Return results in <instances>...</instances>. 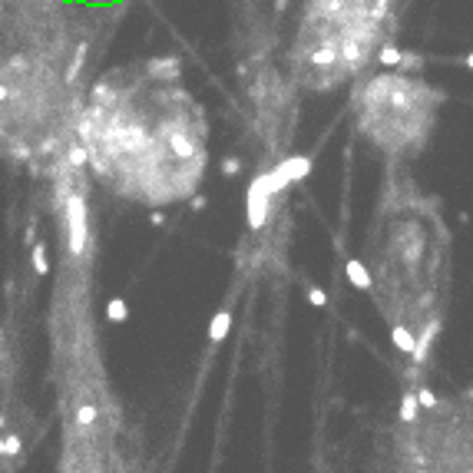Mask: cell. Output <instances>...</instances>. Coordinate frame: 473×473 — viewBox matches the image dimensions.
<instances>
[{
	"mask_svg": "<svg viewBox=\"0 0 473 473\" xmlns=\"http://www.w3.org/2000/svg\"><path fill=\"white\" fill-rule=\"evenodd\" d=\"M66 232H70V252L83 255L90 242V222H86V202L80 192H70L66 199Z\"/></svg>",
	"mask_w": 473,
	"mask_h": 473,
	"instance_id": "6da1fadb",
	"label": "cell"
},
{
	"mask_svg": "<svg viewBox=\"0 0 473 473\" xmlns=\"http://www.w3.org/2000/svg\"><path fill=\"white\" fill-rule=\"evenodd\" d=\"M271 199H275V189H271V175H268V172L255 175V179H252V186H248V226H252V228H262V226H265Z\"/></svg>",
	"mask_w": 473,
	"mask_h": 473,
	"instance_id": "7a4b0ae2",
	"label": "cell"
},
{
	"mask_svg": "<svg viewBox=\"0 0 473 473\" xmlns=\"http://www.w3.org/2000/svg\"><path fill=\"white\" fill-rule=\"evenodd\" d=\"M308 172H311V159H308V156H288V159H284V162H278L275 169H268L275 195H278L282 189H288L295 179H304Z\"/></svg>",
	"mask_w": 473,
	"mask_h": 473,
	"instance_id": "3957f363",
	"label": "cell"
},
{
	"mask_svg": "<svg viewBox=\"0 0 473 473\" xmlns=\"http://www.w3.org/2000/svg\"><path fill=\"white\" fill-rule=\"evenodd\" d=\"M391 341H394V348L404 351V354H411V358L417 354V338L407 324H394V328H391Z\"/></svg>",
	"mask_w": 473,
	"mask_h": 473,
	"instance_id": "277c9868",
	"label": "cell"
},
{
	"mask_svg": "<svg viewBox=\"0 0 473 473\" xmlns=\"http://www.w3.org/2000/svg\"><path fill=\"white\" fill-rule=\"evenodd\" d=\"M228 328H232V311L222 308V311L212 318V324H208V341H212V344H219V341L228 335Z\"/></svg>",
	"mask_w": 473,
	"mask_h": 473,
	"instance_id": "5b68a950",
	"label": "cell"
},
{
	"mask_svg": "<svg viewBox=\"0 0 473 473\" xmlns=\"http://www.w3.org/2000/svg\"><path fill=\"white\" fill-rule=\"evenodd\" d=\"M348 278H351V284L354 288H371V271H367V265L364 262H358V258H348Z\"/></svg>",
	"mask_w": 473,
	"mask_h": 473,
	"instance_id": "8992f818",
	"label": "cell"
},
{
	"mask_svg": "<svg viewBox=\"0 0 473 473\" xmlns=\"http://www.w3.org/2000/svg\"><path fill=\"white\" fill-rule=\"evenodd\" d=\"M149 73L159 76V80H175L179 76V60H152Z\"/></svg>",
	"mask_w": 473,
	"mask_h": 473,
	"instance_id": "52a82bcc",
	"label": "cell"
},
{
	"mask_svg": "<svg viewBox=\"0 0 473 473\" xmlns=\"http://www.w3.org/2000/svg\"><path fill=\"white\" fill-rule=\"evenodd\" d=\"M417 404H420L417 394H404V400H400V420L404 424H414L417 420Z\"/></svg>",
	"mask_w": 473,
	"mask_h": 473,
	"instance_id": "ba28073f",
	"label": "cell"
},
{
	"mask_svg": "<svg viewBox=\"0 0 473 473\" xmlns=\"http://www.w3.org/2000/svg\"><path fill=\"white\" fill-rule=\"evenodd\" d=\"M106 318H110V322H126V318H130L126 302H123V298H110V304H106Z\"/></svg>",
	"mask_w": 473,
	"mask_h": 473,
	"instance_id": "9c48e42d",
	"label": "cell"
},
{
	"mask_svg": "<svg viewBox=\"0 0 473 473\" xmlns=\"http://www.w3.org/2000/svg\"><path fill=\"white\" fill-rule=\"evenodd\" d=\"M34 268H37V275H47V271H50V258H47V245H34Z\"/></svg>",
	"mask_w": 473,
	"mask_h": 473,
	"instance_id": "30bf717a",
	"label": "cell"
},
{
	"mask_svg": "<svg viewBox=\"0 0 473 473\" xmlns=\"http://www.w3.org/2000/svg\"><path fill=\"white\" fill-rule=\"evenodd\" d=\"M400 57L404 53H400L398 47H380V63L384 66H400Z\"/></svg>",
	"mask_w": 473,
	"mask_h": 473,
	"instance_id": "8fae6325",
	"label": "cell"
},
{
	"mask_svg": "<svg viewBox=\"0 0 473 473\" xmlns=\"http://www.w3.org/2000/svg\"><path fill=\"white\" fill-rule=\"evenodd\" d=\"M308 302L315 304V308H324V304H328V298H324L322 288H308Z\"/></svg>",
	"mask_w": 473,
	"mask_h": 473,
	"instance_id": "7c38bea8",
	"label": "cell"
},
{
	"mask_svg": "<svg viewBox=\"0 0 473 473\" xmlns=\"http://www.w3.org/2000/svg\"><path fill=\"white\" fill-rule=\"evenodd\" d=\"M420 63H424V60L417 57V53H404V57H400V66H404V70H420Z\"/></svg>",
	"mask_w": 473,
	"mask_h": 473,
	"instance_id": "4fadbf2b",
	"label": "cell"
},
{
	"mask_svg": "<svg viewBox=\"0 0 473 473\" xmlns=\"http://www.w3.org/2000/svg\"><path fill=\"white\" fill-rule=\"evenodd\" d=\"M417 400H420L424 407H437V398L430 394V391H417Z\"/></svg>",
	"mask_w": 473,
	"mask_h": 473,
	"instance_id": "5bb4252c",
	"label": "cell"
},
{
	"mask_svg": "<svg viewBox=\"0 0 473 473\" xmlns=\"http://www.w3.org/2000/svg\"><path fill=\"white\" fill-rule=\"evenodd\" d=\"M239 169H242L239 159H226V162H222V172H226V175H239Z\"/></svg>",
	"mask_w": 473,
	"mask_h": 473,
	"instance_id": "9a60e30c",
	"label": "cell"
},
{
	"mask_svg": "<svg viewBox=\"0 0 473 473\" xmlns=\"http://www.w3.org/2000/svg\"><path fill=\"white\" fill-rule=\"evenodd\" d=\"M467 66H470V70H473V53H467Z\"/></svg>",
	"mask_w": 473,
	"mask_h": 473,
	"instance_id": "2e32d148",
	"label": "cell"
}]
</instances>
